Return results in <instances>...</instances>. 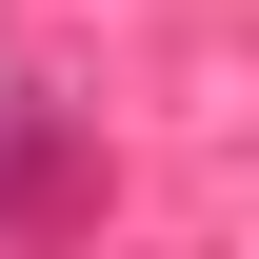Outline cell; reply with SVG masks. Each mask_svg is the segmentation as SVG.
I'll return each instance as SVG.
<instances>
[{"label": "cell", "mask_w": 259, "mask_h": 259, "mask_svg": "<svg viewBox=\"0 0 259 259\" xmlns=\"http://www.w3.org/2000/svg\"><path fill=\"white\" fill-rule=\"evenodd\" d=\"M100 220V140H80V100L60 80H0V259H60Z\"/></svg>", "instance_id": "1"}]
</instances>
